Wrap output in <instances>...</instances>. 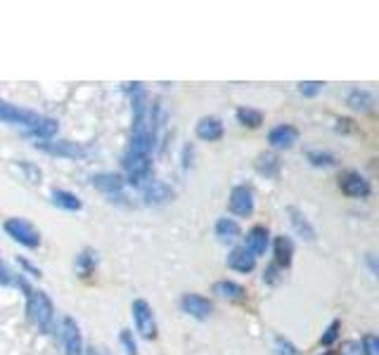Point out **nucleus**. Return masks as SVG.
<instances>
[{
    "label": "nucleus",
    "instance_id": "obj_1",
    "mask_svg": "<svg viewBox=\"0 0 379 355\" xmlns=\"http://www.w3.org/2000/svg\"><path fill=\"white\" fill-rule=\"evenodd\" d=\"M24 289L29 291V301H26V312H29V320L33 324L38 327V329H53V322H55V308H53V301L48 298L45 291H36V289H29L24 284Z\"/></svg>",
    "mask_w": 379,
    "mask_h": 355
},
{
    "label": "nucleus",
    "instance_id": "obj_2",
    "mask_svg": "<svg viewBox=\"0 0 379 355\" xmlns=\"http://www.w3.org/2000/svg\"><path fill=\"white\" fill-rule=\"evenodd\" d=\"M5 232L26 248H38L40 246V232L24 218H8L5 220Z\"/></svg>",
    "mask_w": 379,
    "mask_h": 355
},
{
    "label": "nucleus",
    "instance_id": "obj_3",
    "mask_svg": "<svg viewBox=\"0 0 379 355\" xmlns=\"http://www.w3.org/2000/svg\"><path fill=\"white\" fill-rule=\"evenodd\" d=\"M40 114L38 111H31V109H22V106L17 104H10V102H3L0 99V121H5V124H12V126H26L31 131V128H36L40 124Z\"/></svg>",
    "mask_w": 379,
    "mask_h": 355
},
{
    "label": "nucleus",
    "instance_id": "obj_4",
    "mask_svg": "<svg viewBox=\"0 0 379 355\" xmlns=\"http://www.w3.org/2000/svg\"><path fill=\"white\" fill-rule=\"evenodd\" d=\"M133 320H136V329L140 332L143 339H154L157 337V320H154V312L150 308V303L145 298H138L131 305Z\"/></svg>",
    "mask_w": 379,
    "mask_h": 355
},
{
    "label": "nucleus",
    "instance_id": "obj_5",
    "mask_svg": "<svg viewBox=\"0 0 379 355\" xmlns=\"http://www.w3.org/2000/svg\"><path fill=\"white\" fill-rule=\"evenodd\" d=\"M60 334H62V344H65L67 355H81L83 353V339H81V329H79V324H76V320L62 317Z\"/></svg>",
    "mask_w": 379,
    "mask_h": 355
},
{
    "label": "nucleus",
    "instance_id": "obj_6",
    "mask_svg": "<svg viewBox=\"0 0 379 355\" xmlns=\"http://www.w3.org/2000/svg\"><path fill=\"white\" fill-rule=\"evenodd\" d=\"M230 211L240 218H247L254 213V192H251L247 185H237L230 192Z\"/></svg>",
    "mask_w": 379,
    "mask_h": 355
},
{
    "label": "nucleus",
    "instance_id": "obj_7",
    "mask_svg": "<svg viewBox=\"0 0 379 355\" xmlns=\"http://www.w3.org/2000/svg\"><path fill=\"white\" fill-rule=\"evenodd\" d=\"M180 308L187 312V315L197 317V320H207L212 315L214 310V303L209 301V298L199 296V294H185L180 298Z\"/></svg>",
    "mask_w": 379,
    "mask_h": 355
},
{
    "label": "nucleus",
    "instance_id": "obj_8",
    "mask_svg": "<svg viewBox=\"0 0 379 355\" xmlns=\"http://www.w3.org/2000/svg\"><path fill=\"white\" fill-rule=\"evenodd\" d=\"M38 149H43L48 154L55 156H67V159H76V156H83L86 149H83L79 142H69V140H57V142H36Z\"/></svg>",
    "mask_w": 379,
    "mask_h": 355
},
{
    "label": "nucleus",
    "instance_id": "obj_9",
    "mask_svg": "<svg viewBox=\"0 0 379 355\" xmlns=\"http://www.w3.org/2000/svg\"><path fill=\"white\" fill-rule=\"evenodd\" d=\"M339 187L346 197H353V199H361V197H368L370 195V182L365 180L361 173H344L341 180H339Z\"/></svg>",
    "mask_w": 379,
    "mask_h": 355
},
{
    "label": "nucleus",
    "instance_id": "obj_10",
    "mask_svg": "<svg viewBox=\"0 0 379 355\" xmlns=\"http://www.w3.org/2000/svg\"><path fill=\"white\" fill-rule=\"evenodd\" d=\"M299 140V131L290 124H282V126H275L273 131L268 133V142L275 149H290L294 147V142Z\"/></svg>",
    "mask_w": 379,
    "mask_h": 355
},
{
    "label": "nucleus",
    "instance_id": "obj_11",
    "mask_svg": "<svg viewBox=\"0 0 379 355\" xmlns=\"http://www.w3.org/2000/svg\"><path fill=\"white\" fill-rule=\"evenodd\" d=\"M244 248H247V251L254 256V258L263 256L265 248H268V230H265L263 225L251 227V230L247 232V241H244Z\"/></svg>",
    "mask_w": 379,
    "mask_h": 355
},
{
    "label": "nucleus",
    "instance_id": "obj_12",
    "mask_svg": "<svg viewBox=\"0 0 379 355\" xmlns=\"http://www.w3.org/2000/svg\"><path fill=\"white\" fill-rule=\"evenodd\" d=\"M123 185H126L123 175H119V173H97V175H93V187L104 192V195H111V197L119 195V192L123 190Z\"/></svg>",
    "mask_w": 379,
    "mask_h": 355
},
{
    "label": "nucleus",
    "instance_id": "obj_13",
    "mask_svg": "<svg viewBox=\"0 0 379 355\" xmlns=\"http://www.w3.org/2000/svg\"><path fill=\"white\" fill-rule=\"evenodd\" d=\"M194 131H197L199 140H207V142H216L223 138V124H221V119H216V116L199 119V124Z\"/></svg>",
    "mask_w": 379,
    "mask_h": 355
},
{
    "label": "nucleus",
    "instance_id": "obj_14",
    "mask_svg": "<svg viewBox=\"0 0 379 355\" xmlns=\"http://www.w3.org/2000/svg\"><path fill=\"white\" fill-rule=\"evenodd\" d=\"M228 266L237 270V273H251V270L256 268V258L244 246H237L228 256Z\"/></svg>",
    "mask_w": 379,
    "mask_h": 355
},
{
    "label": "nucleus",
    "instance_id": "obj_15",
    "mask_svg": "<svg viewBox=\"0 0 379 355\" xmlns=\"http://www.w3.org/2000/svg\"><path fill=\"white\" fill-rule=\"evenodd\" d=\"M214 294L221 296V298H228V301H242V298L247 296V289H244L242 284H237V282L221 280V282L214 284Z\"/></svg>",
    "mask_w": 379,
    "mask_h": 355
},
{
    "label": "nucleus",
    "instance_id": "obj_16",
    "mask_svg": "<svg viewBox=\"0 0 379 355\" xmlns=\"http://www.w3.org/2000/svg\"><path fill=\"white\" fill-rule=\"evenodd\" d=\"M173 192L168 190V185L164 182H157V180H150V185L145 187V202L147 204H164L171 199Z\"/></svg>",
    "mask_w": 379,
    "mask_h": 355
},
{
    "label": "nucleus",
    "instance_id": "obj_17",
    "mask_svg": "<svg viewBox=\"0 0 379 355\" xmlns=\"http://www.w3.org/2000/svg\"><path fill=\"white\" fill-rule=\"evenodd\" d=\"M50 197H53V204L60 206V209H65V211H81V199L76 197V195H72V192L53 190Z\"/></svg>",
    "mask_w": 379,
    "mask_h": 355
},
{
    "label": "nucleus",
    "instance_id": "obj_18",
    "mask_svg": "<svg viewBox=\"0 0 379 355\" xmlns=\"http://www.w3.org/2000/svg\"><path fill=\"white\" fill-rule=\"evenodd\" d=\"M256 170L261 175H265V178H275L278 170H280V159L275 154H270V152L258 154L256 156Z\"/></svg>",
    "mask_w": 379,
    "mask_h": 355
},
{
    "label": "nucleus",
    "instance_id": "obj_19",
    "mask_svg": "<svg viewBox=\"0 0 379 355\" xmlns=\"http://www.w3.org/2000/svg\"><path fill=\"white\" fill-rule=\"evenodd\" d=\"M292 253L294 246L287 237H278L275 239V266L280 268H290L292 266Z\"/></svg>",
    "mask_w": 379,
    "mask_h": 355
},
{
    "label": "nucleus",
    "instance_id": "obj_20",
    "mask_svg": "<svg viewBox=\"0 0 379 355\" xmlns=\"http://www.w3.org/2000/svg\"><path fill=\"white\" fill-rule=\"evenodd\" d=\"M216 237L221 241H233L240 237V225H237V220L233 218H221L219 223H216Z\"/></svg>",
    "mask_w": 379,
    "mask_h": 355
},
{
    "label": "nucleus",
    "instance_id": "obj_21",
    "mask_svg": "<svg viewBox=\"0 0 379 355\" xmlns=\"http://www.w3.org/2000/svg\"><path fill=\"white\" fill-rule=\"evenodd\" d=\"M31 135V138H38V140H50L55 133H57V121L55 119H40V124L36 128H31V131H26Z\"/></svg>",
    "mask_w": 379,
    "mask_h": 355
},
{
    "label": "nucleus",
    "instance_id": "obj_22",
    "mask_svg": "<svg viewBox=\"0 0 379 355\" xmlns=\"http://www.w3.org/2000/svg\"><path fill=\"white\" fill-rule=\"evenodd\" d=\"M290 216H292V225L297 227V232L301 234L304 239H315V230L311 227V223L306 220V216H301V213L297 211V209H290Z\"/></svg>",
    "mask_w": 379,
    "mask_h": 355
},
{
    "label": "nucleus",
    "instance_id": "obj_23",
    "mask_svg": "<svg viewBox=\"0 0 379 355\" xmlns=\"http://www.w3.org/2000/svg\"><path fill=\"white\" fill-rule=\"evenodd\" d=\"M348 106L356 111H370L372 106V95L368 90H351L348 95Z\"/></svg>",
    "mask_w": 379,
    "mask_h": 355
},
{
    "label": "nucleus",
    "instance_id": "obj_24",
    "mask_svg": "<svg viewBox=\"0 0 379 355\" xmlns=\"http://www.w3.org/2000/svg\"><path fill=\"white\" fill-rule=\"evenodd\" d=\"M237 121H240L242 126L258 128L263 124V114L258 109H251V106H242V109H237Z\"/></svg>",
    "mask_w": 379,
    "mask_h": 355
},
{
    "label": "nucleus",
    "instance_id": "obj_25",
    "mask_svg": "<svg viewBox=\"0 0 379 355\" xmlns=\"http://www.w3.org/2000/svg\"><path fill=\"white\" fill-rule=\"evenodd\" d=\"M95 263H97L95 253L90 251V248H86V251H83L79 258H76V270H79L83 277H88L95 270Z\"/></svg>",
    "mask_w": 379,
    "mask_h": 355
},
{
    "label": "nucleus",
    "instance_id": "obj_26",
    "mask_svg": "<svg viewBox=\"0 0 379 355\" xmlns=\"http://www.w3.org/2000/svg\"><path fill=\"white\" fill-rule=\"evenodd\" d=\"M17 168L22 170L24 180H29L31 185H38V182H40V178H43V173H40V168H38V166H33V163H29V161H19V163H17Z\"/></svg>",
    "mask_w": 379,
    "mask_h": 355
},
{
    "label": "nucleus",
    "instance_id": "obj_27",
    "mask_svg": "<svg viewBox=\"0 0 379 355\" xmlns=\"http://www.w3.org/2000/svg\"><path fill=\"white\" fill-rule=\"evenodd\" d=\"M308 161L313 163V166H334V156L327 154V152H308Z\"/></svg>",
    "mask_w": 379,
    "mask_h": 355
},
{
    "label": "nucleus",
    "instance_id": "obj_28",
    "mask_svg": "<svg viewBox=\"0 0 379 355\" xmlns=\"http://www.w3.org/2000/svg\"><path fill=\"white\" fill-rule=\"evenodd\" d=\"M363 353L365 355H379V339L375 334H365L363 337Z\"/></svg>",
    "mask_w": 379,
    "mask_h": 355
},
{
    "label": "nucleus",
    "instance_id": "obj_29",
    "mask_svg": "<svg viewBox=\"0 0 379 355\" xmlns=\"http://www.w3.org/2000/svg\"><path fill=\"white\" fill-rule=\"evenodd\" d=\"M320 90H322V83L320 81H304V83H299V92L304 97H315Z\"/></svg>",
    "mask_w": 379,
    "mask_h": 355
},
{
    "label": "nucleus",
    "instance_id": "obj_30",
    "mask_svg": "<svg viewBox=\"0 0 379 355\" xmlns=\"http://www.w3.org/2000/svg\"><path fill=\"white\" fill-rule=\"evenodd\" d=\"M339 327H341V322H339V320H334V322L327 327V332L322 334L320 344H322V346H329V344H334V339L339 337Z\"/></svg>",
    "mask_w": 379,
    "mask_h": 355
},
{
    "label": "nucleus",
    "instance_id": "obj_31",
    "mask_svg": "<svg viewBox=\"0 0 379 355\" xmlns=\"http://www.w3.org/2000/svg\"><path fill=\"white\" fill-rule=\"evenodd\" d=\"M275 348H278V355H299L297 353V346H294L292 341H287L285 337H278L275 339Z\"/></svg>",
    "mask_w": 379,
    "mask_h": 355
},
{
    "label": "nucleus",
    "instance_id": "obj_32",
    "mask_svg": "<svg viewBox=\"0 0 379 355\" xmlns=\"http://www.w3.org/2000/svg\"><path fill=\"white\" fill-rule=\"evenodd\" d=\"M121 344L126 348V353L128 355H138V346H136V339H133V334L128 329L121 332Z\"/></svg>",
    "mask_w": 379,
    "mask_h": 355
},
{
    "label": "nucleus",
    "instance_id": "obj_33",
    "mask_svg": "<svg viewBox=\"0 0 379 355\" xmlns=\"http://www.w3.org/2000/svg\"><path fill=\"white\" fill-rule=\"evenodd\" d=\"M344 355H363L361 344H356V341H346V344H344Z\"/></svg>",
    "mask_w": 379,
    "mask_h": 355
},
{
    "label": "nucleus",
    "instance_id": "obj_34",
    "mask_svg": "<svg viewBox=\"0 0 379 355\" xmlns=\"http://www.w3.org/2000/svg\"><path fill=\"white\" fill-rule=\"evenodd\" d=\"M263 280H268V282H278V266H270L268 270L263 273Z\"/></svg>",
    "mask_w": 379,
    "mask_h": 355
},
{
    "label": "nucleus",
    "instance_id": "obj_35",
    "mask_svg": "<svg viewBox=\"0 0 379 355\" xmlns=\"http://www.w3.org/2000/svg\"><path fill=\"white\" fill-rule=\"evenodd\" d=\"M0 282H3V284H12V277L8 273V268L3 266V261H0Z\"/></svg>",
    "mask_w": 379,
    "mask_h": 355
},
{
    "label": "nucleus",
    "instance_id": "obj_36",
    "mask_svg": "<svg viewBox=\"0 0 379 355\" xmlns=\"http://www.w3.org/2000/svg\"><path fill=\"white\" fill-rule=\"evenodd\" d=\"M19 266H22L24 270H29V273H31V275H36V277L40 275V270H36V268H33V266H31V263H29V261H24V258H19Z\"/></svg>",
    "mask_w": 379,
    "mask_h": 355
},
{
    "label": "nucleus",
    "instance_id": "obj_37",
    "mask_svg": "<svg viewBox=\"0 0 379 355\" xmlns=\"http://www.w3.org/2000/svg\"><path fill=\"white\" fill-rule=\"evenodd\" d=\"M88 355H102V353H97L95 348H93V351H88Z\"/></svg>",
    "mask_w": 379,
    "mask_h": 355
},
{
    "label": "nucleus",
    "instance_id": "obj_38",
    "mask_svg": "<svg viewBox=\"0 0 379 355\" xmlns=\"http://www.w3.org/2000/svg\"><path fill=\"white\" fill-rule=\"evenodd\" d=\"M325 355H329V353H325Z\"/></svg>",
    "mask_w": 379,
    "mask_h": 355
}]
</instances>
